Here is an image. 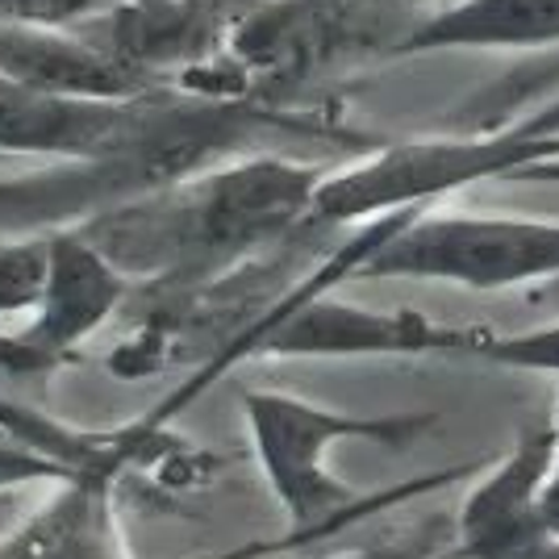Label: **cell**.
Wrapping results in <instances>:
<instances>
[{"instance_id": "6da1fadb", "label": "cell", "mask_w": 559, "mask_h": 559, "mask_svg": "<svg viewBox=\"0 0 559 559\" xmlns=\"http://www.w3.org/2000/svg\"><path fill=\"white\" fill-rule=\"evenodd\" d=\"M326 167L255 155L96 213L80 234L126 276L205 280L305 234Z\"/></svg>"}, {"instance_id": "7a4b0ae2", "label": "cell", "mask_w": 559, "mask_h": 559, "mask_svg": "<svg viewBox=\"0 0 559 559\" xmlns=\"http://www.w3.org/2000/svg\"><path fill=\"white\" fill-rule=\"evenodd\" d=\"M430 17L426 0H263L210 68L188 71V93L280 96L330 71L401 55Z\"/></svg>"}, {"instance_id": "3957f363", "label": "cell", "mask_w": 559, "mask_h": 559, "mask_svg": "<svg viewBox=\"0 0 559 559\" xmlns=\"http://www.w3.org/2000/svg\"><path fill=\"white\" fill-rule=\"evenodd\" d=\"M242 418L259 472L284 510L288 538L326 535L350 513L376 506L326 467L338 443L409 451L439 426V414H343L276 389H247Z\"/></svg>"}, {"instance_id": "277c9868", "label": "cell", "mask_w": 559, "mask_h": 559, "mask_svg": "<svg viewBox=\"0 0 559 559\" xmlns=\"http://www.w3.org/2000/svg\"><path fill=\"white\" fill-rule=\"evenodd\" d=\"M401 226V213L376 217L350 247L330 255L301 288L280 297L255 326L230 347L226 359L267 355V359H368V355H472L485 347L492 330L485 326H447L418 309H359L330 288L338 280H355V267Z\"/></svg>"}, {"instance_id": "5b68a950", "label": "cell", "mask_w": 559, "mask_h": 559, "mask_svg": "<svg viewBox=\"0 0 559 559\" xmlns=\"http://www.w3.org/2000/svg\"><path fill=\"white\" fill-rule=\"evenodd\" d=\"M559 155V130L538 114L513 130L492 134H439L389 142L343 171H326L313 192L309 230L376 222L389 213L430 210L451 192L480 180H510L513 171Z\"/></svg>"}, {"instance_id": "8992f818", "label": "cell", "mask_w": 559, "mask_h": 559, "mask_svg": "<svg viewBox=\"0 0 559 559\" xmlns=\"http://www.w3.org/2000/svg\"><path fill=\"white\" fill-rule=\"evenodd\" d=\"M355 280H430L472 293L559 280V222L421 210L355 267Z\"/></svg>"}, {"instance_id": "52a82bcc", "label": "cell", "mask_w": 559, "mask_h": 559, "mask_svg": "<svg viewBox=\"0 0 559 559\" xmlns=\"http://www.w3.org/2000/svg\"><path fill=\"white\" fill-rule=\"evenodd\" d=\"M559 464L551 418L531 426L518 443L485 467L455 513L451 559H559V535L543 513V489Z\"/></svg>"}, {"instance_id": "ba28073f", "label": "cell", "mask_w": 559, "mask_h": 559, "mask_svg": "<svg viewBox=\"0 0 559 559\" xmlns=\"http://www.w3.org/2000/svg\"><path fill=\"white\" fill-rule=\"evenodd\" d=\"M263 0H114L80 22V38L155 80L159 71L210 68Z\"/></svg>"}, {"instance_id": "9c48e42d", "label": "cell", "mask_w": 559, "mask_h": 559, "mask_svg": "<svg viewBox=\"0 0 559 559\" xmlns=\"http://www.w3.org/2000/svg\"><path fill=\"white\" fill-rule=\"evenodd\" d=\"M126 297V272L114 267L80 230L50 234V272L34 318L0 338L4 372H47L63 364Z\"/></svg>"}, {"instance_id": "30bf717a", "label": "cell", "mask_w": 559, "mask_h": 559, "mask_svg": "<svg viewBox=\"0 0 559 559\" xmlns=\"http://www.w3.org/2000/svg\"><path fill=\"white\" fill-rule=\"evenodd\" d=\"M155 105V93L130 100L47 93L0 75V155H50L93 159L139 134Z\"/></svg>"}, {"instance_id": "8fae6325", "label": "cell", "mask_w": 559, "mask_h": 559, "mask_svg": "<svg viewBox=\"0 0 559 559\" xmlns=\"http://www.w3.org/2000/svg\"><path fill=\"white\" fill-rule=\"evenodd\" d=\"M0 559H126L109 476L80 467L59 480L50 501L0 538Z\"/></svg>"}, {"instance_id": "7c38bea8", "label": "cell", "mask_w": 559, "mask_h": 559, "mask_svg": "<svg viewBox=\"0 0 559 559\" xmlns=\"http://www.w3.org/2000/svg\"><path fill=\"white\" fill-rule=\"evenodd\" d=\"M0 75L22 80L47 93L130 100L155 93V80L117 63L80 34H55V25H9L0 22Z\"/></svg>"}, {"instance_id": "4fadbf2b", "label": "cell", "mask_w": 559, "mask_h": 559, "mask_svg": "<svg viewBox=\"0 0 559 559\" xmlns=\"http://www.w3.org/2000/svg\"><path fill=\"white\" fill-rule=\"evenodd\" d=\"M559 47V0H455L430 9L401 55Z\"/></svg>"}, {"instance_id": "5bb4252c", "label": "cell", "mask_w": 559, "mask_h": 559, "mask_svg": "<svg viewBox=\"0 0 559 559\" xmlns=\"http://www.w3.org/2000/svg\"><path fill=\"white\" fill-rule=\"evenodd\" d=\"M50 272V238L0 247V313H29Z\"/></svg>"}, {"instance_id": "9a60e30c", "label": "cell", "mask_w": 559, "mask_h": 559, "mask_svg": "<svg viewBox=\"0 0 559 559\" xmlns=\"http://www.w3.org/2000/svg\"><path fill=\"white\" fill-rule=\"evenodd\" d=\"M114 0H0V22L9 25H68L88 22L93 13L109 9Z\"/></svg>"}, {"instance_id": "2e32d148", "label": "cell", "mask_w": 559, "mask_h": 559, "mask_svg": "<svg viewBox=\"0 0 559 559\" xmlns=\"http://www.w3.org/2000/svg\"><path fill=\"white\" fill-rule=\"evenodd\" d=\"M80 467L59 464L55 455H38L34 447L0 439V489H22L29 480H68Z\"/></svg>"}, {"instance_id": "e0dca14e", "label": "cell", "mask_w": 559, "mask_h": 559, "mask_svg": "<svg viewBox=\"0 0 559 559\" xmlns=\"http://www.w3.org/2000/svg\"><path fill=\"white\" fill-rule=\"evenodd\" d=\"M510 180H518V185H559V155L556 159H543V164H531V167H522V171H513Z\"/></svg>"}, {"instance_id": "ac0fdd59", "label": "cell", "mask_w": 559, "mask_h": 559, "mask_svg": "<svg viewBox=\"0 0 559 559\" xmlns=\"http://www.w3.org/2000/svg\"><path fill=\"white\" fill-rule=\"evenodd\" d=\"M543 513H547L551 531L559 535V464H556V472H551V480H547V489H543Z\"/></svg>"}, {"instance_id": "d6986e66", "label": "cell", "mask_w": 559, "mask_h": 559, "mask_svg": "<svg viewBox=\"0 0 559 559\" xmlns=\"http://www.w3.org/2000/svg\"><path fill=\"white\" fill-rule=\"evenodd\" d=\"M17 522H22L17 518V497H13V489H0V538L9 535Z\"/></svg>"}, {"instance_id": "ffe728a7", "label": "cell", "mask_w": 559, "mask_h": 559, "mask_svg": "<svg viewBox=\"0 0 559 559\" xmlns=\"http://www.w3.org/2000/svg\"><path fill=\"white\" fill-rule=\"evenodd\" d=\"M396 547H364V551H338V556L326 559H393Z\"/></svg>"}, {"instance_id": "44dd1931", "label": "cell", "mask_w": 559, "mask_h": 559, "mask_svg": "<svg viewBox=\"0 0 559 559\" xmlns=\"http://www.w3.org/2000/svg\"><path fill=\"white\" fill-rule=\"evenodd\" d=\"M393 559H451V556H426V551H418V547H396Z\"/></svg>"}, {"instance_id": "7402d4cb", "label": "cell", "mask_w": 559, "mask_h": 559, "mask_svg": "<svg viewBox=\"0 0 559 559\" xmlns=\"http://www.w3.org/2000/svg\"><path fill=\"white\" fill-rule=\"evenodd\" d=\"M551 426H556V435H559V405L551 409Z\"/></svg>"}, {"instance_id": "603a6c76", "label": "cell", "mask_w": 559, "mask_h": 559, "mask_svg": "<svg viewBox=\"0 0 559 559\" xmlns=\"http://www.w3.org/2000/svg\"><path fill=\"white\" fill-rule=\"evenodd\" d=\"M0 164H4V155H0Z\"/></svg>"}]
</instances>
